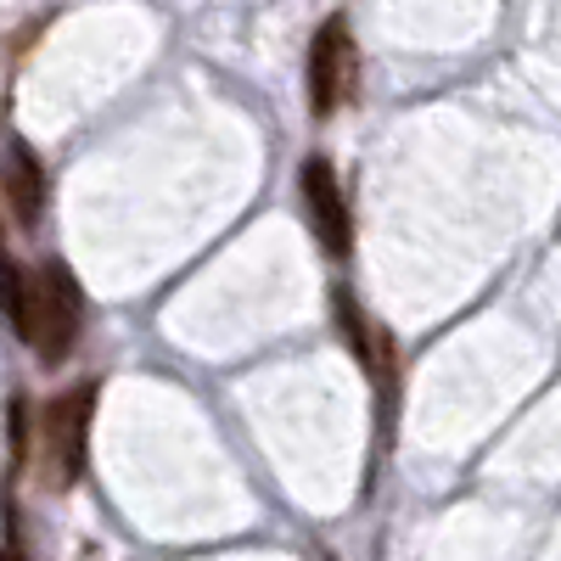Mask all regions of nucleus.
<instances>
[{"instance_id": "f257e3e1", "label": "nucleus", "mask_w": 561, "mask_h": 561, "mask_svg": "<svg viewBox=\"0 0 561 561\" xmlns=\"http://www.w3.org/2000/svg\"><path fill=\"white\" fill-rule=\"evenodd\" d=\"M34 304H28V348L45 365H62L79 343V325H84V293L68 264H39L34 275Z\"/></svg>"}, {"instance_id": "f03ea898", "label": "nucleus", "mask_w": 561, "mask_h": 561, "mask_svg": "<svg viewBox=\"0 0 561 561\" xmlns=\"http://www.w3.org/2000/svg\"><path fill=\"white\" fill-rule=\"evenodd\" d=\"M354 79H359V51H354V28L348 18H325L309 39V113L314 118H332L348 96H354Z\"/></svg>"}, {"instance_id": "7ed1b4c3", "label": "nucleus", "mask_w": 561, "mask_h": 561, "mask_svg": "<svg viewBox=\"0 0 561 561\" xmlns=\"http://www.w3.org/2000/svg\"><path fill=\"white\" fill-rule=\"evenodd\" d=\"M90 415H96V382H79L62 399L45 404V466H51V483L57 489H73L84 478Z\"/></svg>"}, {"instance_id": "20e7f679", "label": "nucleus", "mask_w": 561, "mask_h": 561, "mask_svg": "<svg viewBox=\"0 0 561 561\" xmlns=\"http://www.w3.org/2000/svg\"><path fill=\"white\" fill-rule=\"evenodd\" d=\"M298 192H304L309 230H314L320 253H325V259H348V253H354V219H348V203H343V180H337L332 158H304Z\"/></svg>"}, {"instance_id": "39448f33", "label": "nucleus", "mask_w": 561, "mask_h": 561, "mask_svg": "<svg viewBox=\"0 0 561 561\" xmlns=\"http://www.w3.org/2000/svg\"><path fill=\"white\" fill-rule=\"evenodd\" d=\"M0 192L7 208L23 230H34L45 219V163L28 140H7V158H0Z\"/></svg>"}, {"instance_id": "423d86ee", "label": "nucleus", "mask_w": 561, "mask_h": 561, "mask_svg": "<svg viewBox=\"0 0 561 561\" xmlns=\"http://www.w3.org/2000/svg\"><path fill=\"white\" fill-rule=\"evenodd\" d=\"M337 325H343V337H348V354H354L359 365H370L377 343H370V325H365V314H359V304H354L348 287H337Z\"/></svg>"}, {"instance_id": "0eeeda50", "label": "nucleus", "mask_w": 561, "mask_h": 561, "mask_svg": "<svg viewBox=\"0 0 561 561\" xmlns=\"http://www.w3.org/2000/svg\"><path fill=\"white\" fill-rule=\"evenodd\" d=\"M28 455V399H12V460Z\"/></svg>"}]
</instances>
